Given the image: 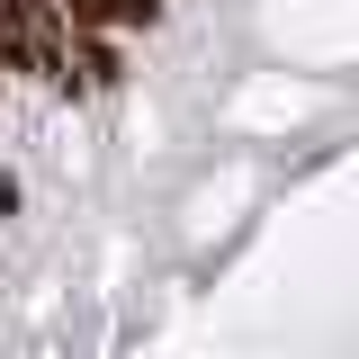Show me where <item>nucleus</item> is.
<instances>
[{
	"label": "nucleus",
	"mask_w": 359,
	"mask_h": 359,
	"mask_svg": "<svg viewBox=\"0 0 359 359\" xmlns=\"http://www.w3.org/2000/svg\"><path fill=\"white\" fill-rule=\"evenodd\" d=\"M63 27H108V36H135V27H162V0H54Z\"/></svg>",
	"instance_id": "obj_1"
}]
</instances>
